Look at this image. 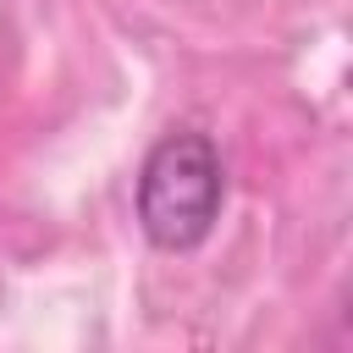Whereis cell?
Instances as JSON below:
<instances>
[{
    "mask_svg": "<svg viewBox=\"0 0 353 353\" xmlns=\"http://www.w3.org/2000/svg\"><path fill=\"white\" fill-rule=\"evenodd\" d=\"M221 199H226V171L210 132L182 127L149 149L138 171V226L154 248L165 254L199 248L221 215Z\"/></svg>",
    "mask_w": 353,
    "mask_h": 353,
    "instance_id": "cell-1",
    "label": "cell"
}]
</instances>
